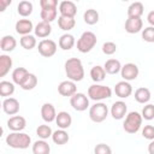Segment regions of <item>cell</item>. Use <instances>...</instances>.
<instances>
[{
  "mask_svg": "<svg viewBox=\"0 0 154 154\" xmlns=\"http://www.w3.org/2000/svg\"><path fill=\"white\" fill-rule=\"evenodd\" d=\"M65 73L72 82H79L84 78V69L78 58H70L65 61Z\"/></svg>",
  "mask_w": 154,
  "mask_h": 154,
  "instance_id": "1",
  "label": "cell"
},
{
  "mask_svg": "<svg viewBox=\"0 0 154 154\" xmlns=\"http://www.w3.org/2000/svg\"><path fill=\"white\" fill-rule=\"evenodd\" d=\"M6 144L13 149H26L31 144V137L25 132H11L6 137Z\"/></svg>",
  "mask_w": 154,
  "mask_h": 154,
  "instance_id": "2",
  "label": "cell"
},
{
  "mask_svg": "<svg viewBox=\"0 0 154 154\" xmlns=\"http://www.w3.org/2000/svg\"><path fill=\"white\" fill-rule=\"evenodd\" d=\"M142 114H140L136 111H132L126 114L125 120L123 123V128L128 134H136L142 125Z\"/></svg>",
  "mask_w": 154,
  "mask_h": 154,
  "instance_id": "3",
  "label": "cell"
},
{
  "mask_svg": "<svg viewBox=\"0 0 154 154\" xmlns=\"http://www.w3.org/2000/svg\"><path fill=\"white\" fill-rule=\"evenodd\" d=\"M96 42L97 38L93 31H84L77 41V49L81 53H88L95 47Z\"/></svg>",
  "mask_w": 154,
  "mask_h": 154,
  "instance_id": "4",
  "label": "cell"
},
{
  "mask_svg": "<svg viewBox=\"0 0 154 154\" xmlns=\"http://www.w3.org/2000/svg\"><path fill=\"white\" fill-rule=\"evenodd\" d=\"M88 96L94 101H101L112 96V89L102 84H93L88 88Z\"/></svg>",
  "mask_w": 154,
  "mask_h": 154,
  "instance_id": "5",
  "label": "cell"
},
{
  "mask_svg": "<svg viewBox=\"0 0 154 154\" xmlns=\"http://www.w3.org/2000/svg\"><path fill=\"white\" fill-rule=\"evenodd\" d=\"M108 116V107L103 102H96L89 108V118L94 123H102Z\"/></svg>",
  "mask_w": 154,
  "mask_h": 154,
  "instance_id": "6",
  "label": "cell"
},
{
  "mask_svg": "<svg viewBox=\"0 0 154 154\" xmlns=\"http://www.w3.org/2000/svg\"><path fill=\"white\" fill-rule=\"evenodd\" d=\"M70 105L77 112H83L89 107V99L83 93H76L70 97Z\"/></svg>",
  "mask_w": 154,
  "mask_h": 154,
  "instance_id": "7",
  "label": "cell"
},
{
  "mask_svg": "<svg viewBox=\"0 0 154 154\" xmlns=\"http://www.w3.org/2000/svg\"><path fill=\"white\" fill-rule=\"evenodd\" d=\"M37 49H38V53L42 57L49 58V57H53L55 54V52H57V43L53 40L45 38V40L38 42Z\"/></svg>",
  "mask_w": 154,
  "mask_h": 154,
  "instance_id": "8",
  "label": "cell"
},
{
  "mask_svg": "<svg viewBox=\"0 0 154 154\" xmlns=\"http://www.w3.org/2000/svg\"><path fill=\"white\" fill-rule=\"evenodd\" d=\"M140 73V70H138V66L134 63H128L125 64L124 66H122V70H120V75L123 77L124 81L129 82V81H134L137 78Z\"/></svg>",
  "mask_w": 154,
  "mask_h": 154,
  "instance_id": "9",
  "label": "cell"
},
{
  "mask_svg": "<svg viewBox=\"0 0 154 154\" xmlns=\"http://www.w3.org/2000/svg\"><path fill=\"white\" fill-rule=\"evenodd\" d=\"M59 12H60V16H63V17L75 18V16L77 13V6L72 1L65 0L59 4Z\"/></svg>",
  "mask_w": 154,
  "mask_h": 154,
  "instance_id": "10",
  "label": "cell"
},
{
  "mask_svg": "<svg viewBox=\"0 0 154 154\" xmlns=\"http://www.w3.org/2000/svg\"><path fill=\"white\" fill-rule=\"evenodd\" d=\"M58 93L61 95V96H73L76 93H77V87H76V83L72 82V81H63L59 85H58Z\"/></svg>",
  "mask_w": 154,
  "mask_h": 154,
  "instance_id": "11",
  "label": "cell"
},
{
  "mask_svg": "<svg viewBox=\"0 0 154 154\" xmlns=\"http://www.w3.org/2000/svg\"><path fill=\"white\" fill-rule=\"evenodd\" d=\"M2 111L8 116H14L19 111V101L16 97H6L2 101Z\"/></svg>",
  "mask_w": 154,
  "mask_h": 154,
  "instance_id": "12",
  "label": "cell"
},
{
  "mask_svg": "<svg viewBox=\"0 0 154 154\" xmlns=\"http://www.w3.org/2000/svg\"><path fill=\"white\" fill-rule=\"evenodd\" d=\"M7 126L12 132H19L25 129L26 126V120L22 116H13L7 120Z\"/></svg>",
  "mask_w": 154,
  "mask_h": 154,
  "instance_id": "13",
  "label": "cell"
},
{
  "mask_svg": "<svg viewBox=\"0 0 154 154\" xmlns=\"http://www.w3.org/2000/svg\"><path fill=\"white\" fill-rule=\"evenodd\" d=\"M114 93L120 99H126L132 93V85L126 81H120L114 87Z\"/></svg>",
  "mask_w": 154,
  "mask_h": 154,
  "instance_id": "14",
  "label": "cell"
},
{
  "mask_svg": "<svg viewBox=\"0 0 154 154\" xmlns=\"http://www.w3.org/2000/svg\"><path fill=\"white\" fill-rule=\"evenodd\" d=\"M126 112H128V106L124 101H116L111 107V116L117 120L123 119Z\"/></svg>",
  "mask_w": 154,
  "mask_h": 154,
  "instance_id": "15",
  "label": "cell"
},
{
  "mask_svg": "<svg viewBox=\"0 0 154 154\" xmlns=\"http://www.w3.org/2000/svg\"><path fill=\"white\" fill-rule=\"evenodd\" d=\"M16 32L22 35V36H25V35H30V32L35 29L34 25H32V22L30 19H19L17 23H16Z\"/></svg>",
  "mask_w": 154,
  "mask_h": 154,
  "instance_id": "16",
  "label": "cell"
},
{
  "mask_svg": "<svg viewBox=\"0 0 154 154\" xmlns=\"http://www.w3.org/2000/svg\"><path fill=\"white\" fill-rule=\"evenodd\" d=\"M143 29V20L141 18H128L125 22V31L129 34H137Z\"/></svg>",
  "mask_w": 154,
  "mask_h": 154,
  "instance_id": "17",
  "label": "cell"
},
{
  "mask_svg": "<svg viewBox=\"0 0 154 154\" xmlns=\"http://www.w3.org/2000/svg\"><path fill=\"white\" fill-rule=\"evenodd\" d=\"M41 117L45 122L47 123H52L57 118V112H55V108L52 103H43L42 107H41Z\"/></svg>",
  "mask_w": 154,
  "mask_h": 154,
  "instance_id": "18",
  "label": "cell"
},
{
  "mask_svg": "<svg viewBox=\"0 0 154 154\" xmlns=\"http://www.w3.org/2000/svg\"><path fill=\"white\" fill-rule=\"evenodd\" d=\"M34 31H35V35H36L37 37H40V38H45V37L49 36L51 32H52L51 23H47V22L41 20V22H38V23L36 24Z\"/></svg>",
  "mask_w": 154,
  "mask_h": 154,
  "instance_id": "19",
  "label": "cell"
},
{
  "mask_svg": "<svg viewBox=\"0 0 154 154\" xmlns=\"http://www.w3.org/2000/svg\"><path fill=\"white\" fill-rule=\"evenodd\" d=\"M55 123H57V125H58L59 129L65 130V129L70 128V125H71V123H72V118H71L70 113H67V112H65V111H61V112H59V113L57 114Z\"/></svg>",
  "mask_w": 154,
  "mask_h": 154,
  "instance_id": "20",
  "label": "cell"
},
{
  "mask_svg": "<svg viewBox=\"0 0 154 154\" xmlns=\"http://www.w3.org/2000/svg\"><path fill=\"white\" fill-rule=\"evenodd\" d=\"M143 10H144V6L142 2L140 1L132 2L128 7V18H141V16L143 14Z\"/></svg>",
  "mask_w": 154,
  "mask_h": 154,
  "instance_id": "21",
  "label": "cell"
},
{
  "mask_svg": "<svg viewBox=\"0 0 154 154\" xmlns=\"http://www.w3.org/2000/svg\"><path fill=\"white\" fill-rule=\"evenodd\" d=\"M17 46V41L11 35H5L0 41V49L2 52H12Z\"/></svg>",
  "mask_w": 154,
  "mask_h": 154,
  "instance_id": "22",
  "label": "cell"
},
{
  "mask_svg": "<svg viewBox=\"0 0 154 154\" xmlns=\"http://www.w3.org/2000/svg\"><path fill=\"white\" fill-rule=\"evenodd\" d=\"M12 64L13 61L10 55H6V54L0 55V77H5L10 72Z\"/></svg>",
  "mask_w": 154,
  "mask_h": 154,
  "instance_id": "23",
  "label": "cell"
},
{
  "mask_svg": "<svg viewBox=\"0 0 154 154\" xmlns=\"http://www.w3.org/2000/svg\"><path fill=\"white\" fill-rule=\"evenodd\" d=\"M29 73L30 72L25 67H17V69H14L13 72H12V81H13V83L18 84L20 87L22 83L25 81V78L28 77Z\"/></svg>",
  "mask_w": 154,
  "mask_h": 154,
  "instance_id": "24",
  "label": "cell"
},
{
  "mask_svg": "<svg viewBox=\"0 0 154 154\" xmlns=\"http://www.w3.org/2000/svg\"><path fill=\"white\" fill-rule=\"evenodd\" d=\"M76 43V40H75V36L71 35V34H64L60 36L59 38V47L63 49V51H69L71 49Z\"/></svg>",
  "mask_w": 154,
  "mask_h": 154,
  "instance_id": "25",
  "label": "cell"
},
{
  "mask_svg": "<svg viewBox=\"0 0 154 154\" xmlns=\"http://www.w3.org/2000/svg\"><path fill=\"white\" fill-rule=\"evenodd\" d=\"M103 69H105L106 73H108V75H116V73L120 72L122 65H120V61L117 60V59H108V60H106V63L103 65Z\"/></svg>",
  "mask_w": 154,
  "mask_h": 154,
  "instance_id": "26",
  "label": "cell"
},
{
  "mask_svg": "<svg viewBox=\"0 0 154 154\" xmlns=\"http://www.w3.org/2000/svg\"><path fill=\"white\" fill-rule=\"evenodd\" d=\"M52 140H53V142H54L55 144H58V146H63V144H65V143L69 142L70 137H69V134H67L65 130L59 129V130H55V131L53 132V135H52Z\"/></svg>",
  "mask_w": 154,
  "mask_h": 154,
  "instance_id": "27",
  "label": "cell"
},
{
  "mask_svg": "<svg viewBox=\"0 0 154 154\" xmlns=\"http://www.w3.org/2000/svg\"><path fill=\"white\" fill-rule=\"evenodd\" d=\"M90 77L95 83L102 82L105 79V77H106V71H105L103 66H100V65L93 66L91 70H90Z\"/></svg>",
  "mask_w": 154,
  "mask_h": 154,
  "instance_id": "28",
  "label": "cell"
},
{
  "mask_svg": "<svg viewBox=\"0 0 154 154\" xmlns=\"http://www.w3.org/2000/svg\"><path fill=\"white\" fill-rule=\"evenodd\" d=\"M51 147L46 142V140H38L32 144V153L34 154H49Z\"/></svg>",
  "mask_w": 154,
  "mask_h": 154,
  "instance_id": "29",
  "label": "cell"
},
{
  "mask_svg": "<svg viewBox=\"0 0 154 154\" xmlns=\"http://www.w3.org/2000/svg\"><path fill=\"white\" fill-rule=\"evenodd\" d=\"M135 100L138 103H147L150 100V91L148 88L141 87L135 91Z\"/></svg>",
  "mask_w": 154,
  "mask_h": 154,
  "instance_id": "30",
  "label": "cell"
},
{
  "mask_svg": "<svg viewBox=\"0 0 154 154\" xmlns=\"http://www.w3.org/2000/svg\"><path fill=\"white\" fill-rule=\"evenodd\" d=\"M58 25L61 30L64 31H69L71 29L75 28L76 25V20L75 18H69V17H63V16H59L58 17Z\"/></svg>",
  "mask_w": 154,
  "mask_h": 154,
  "instance_id": "31",
  "label": "cell"
},
{
  "mask_svg": "<svg viewBox=\"0 0 154 154\" xmlns=\"http://www.w3.org/2000/svg\"><path fill=\"white\" fill-rule=\"evenodd\" d=\"M17 12L22 17H29L32 13V4L30 1H26V0L20 1L17 6Z\"/></svg>",
  "mask_w": 154,
  "mask_h": 154,
  "instance_id": "32",
  "label": "cell"
},
{
  "mask_svg": "<svg viewBox=\"0 0 154 154\" xmlns=\"http://www.w3.org/2000/svg\"><path fill=\"white\" fill-rule=\"evenodd\" d=\"M83 19L88 25H94L99 22V12L94 8H89L84 12L83 14Z\"/></svg>",
  "mask_w": 154,
  "mask_h": 154,
  "instance_id": "33",
  "label": "cell"
},
{
  "mask_svg": "<svg viewBox=\"0 0 154 154\" xmlns=\"http://www.w3.org/2000/svg\"><path fill=\"white\" fill-rule=\"evenodd\" d=\"M57 14H58L57 8H41V12H40L41 19L47 23H51L54 19H57Z\"/></svg>",
  "mask_w": 154,
  "mask_h": 154,
  "instance_id": "34",
  "label": "cell"
},
{
  "mask_svg": "<svg viewBox=\"0 0 154 154\" xmlns=\"http://www.w3.org/2000/svg\"><path fill=\"white\" fill-rule=\"evenodd\" d=\"M14 93V84L8 81H1L0 82V95L4 97L11 96Z\"/></svg>",
  "mask_w": 154,
  "mask_h": 154,
  "instance_id": "35",
  "label": "cell"
},
{
  "mask_svg": "<svg viewBox=\"0 0 154 154\" xmlns=\"http://www.w3.org/2000/svg\"><path fill=\"white\" fill-rule=\"evenodd\" d=\"M36 85H37V77L34 73H29L28 77L25 78V81L22 83L20 88L23 90H32Z\"/></svg>",
  "mask_w": 154,
  "mask_h": 154,
  "instance_id": "36",
  "label": "cell"
},
{
  "mask_svg": "<svg viewBox=\"0 0 154 154\" xmlns=\"http://www.w3.org/2000/svg\"><path fill=\"white\" fill-rule=\"evenodd\" d=\"M19 43L24 49H32L36 46V38L32 35H25L20 37Z\"/></svg>",
  "mask_w": 154,
  "mask_h": 154,
  "instance_id": "37",
  "label": "cell"
},
{
  "mask_svg": "<svg viewBox=\"0 0 154 154\" xmlns=\"http://www.w3.org/2000/svg\"><path fill=\"white\" fill-rule=\"evenodd\" d=\"M36 134H37V136H38L41 140H47V138L52 137L53 131H52V129H51L49 125L42 124V125H38V128L36 129Z\"/></svg>",
  "mask_w": 154,
  "mask_h": 154,
  "instance_id": "38",
  "label": "cell"
},
{
  "mask_svg": "<svg viewBox=\"0 0 154 154\" xmlns=\"http://www.w3.org/2000/svg\"><path fill=\"white\" fill-rule=\"evenodd\" d=\"M142 118L146 120H152L154 119V105L153 103H147L143 109H142Z\"/></svg>",
  "mask_w": 154,
  "mask_h": 154,
  "instance_id": "39",
  "label": "cell"
},
{
  "mask_svg": "<svg viewBox=\"0 0 154 154\" xmlns=\"http://www.w3.org/2000/svg\"><path fill=\"white\" fill-rule=\"evenodd\" d=\"M142 38L146 42H154V26H147L142 30Z\"/></svg>",
  "mask_w": 154,
  "mask_h": 154,
  "instance_id": "40",
  "label": "cell"
},
{
  "mask_svg": "<svg viewBox=\"0 0 154 154\" xmlns=\"http://www.w3.org/2000/svg\"><path fill=\"white\" fill-rule=\"evenodd\" d=\"M116 51H117V45L112 41H107L102 45V52L106 55H112L116 53Z\"/></svg>",
  "mask_w": 154,
  "mask_h": 154,
  "instance_id": "41",
  "label": "cell"
},
{
  "mask_svg": "<svg viewBox=\"0 0 154 154\" xmlns=\"http://www.w3.org/2000/svg\"><path fill=\"white\" fill-rule=\"evenodd\" d=\"M94 154H112V149L106 143H99L94 148Z\"/></svg>",
  "mask_w": 154,
  "mask_h": 154,
  "instance_id": "42",
  "label": "cell"
},
{
  "mask_svg": "<svg viewBox=\"0 0 154 154\" xmlns=\"http://www.w3.org/2000/svg\"><path fill=\"white\" fill-rule=\"evenodd\" d=\"M142 136L146 140L153 141L154 140V126L153 125H144V128L142 129Z\"/></svg>",
  "mask_w": 154,
  "mask_h": 154,
  "instance_id": "43",
  "label": "cell"
},
{
  "mask_svg": "<svg viewBox=\"0 0 154 154\" xmlns=\"http://www.w3.org/2000/svg\"><path fill=\"white\" fill-rule=\"evenodd\" d=\"M40 6H41V8H57L58 1L57 0H41Z\"/></svg>",
  "mask_w": 154,
  "mask_h": 154,
  "instance_id": "44",
  "label": "cell"
},
{
  "mask_svg": "<svg viewBox=\"0 0 154 154\" xmlns=\"http://www.w3.org/2000/svg\"><path fill=\"white\" fill-rule=\"evenodd\" d=\"M8 5H11V0H0V11H5Z\"/></svg>",
  "mask_w": 154,
  "mask_h": 154,
  "instance_id": "45",
  "label": "cell"
},
{
  "mask_svg": "<svg viewBox=\"0 0 154 154\" xmlns=\"http://www.w3.org/2000/svg\"><path fill=\"white\" fill-rule=\"evenodd\" d=\"M147 20L150 24V26H154V11H150L147 16Z\"/></svg>",
  "mask_w": 154,
  "mask_h": 154,
  "instance_id": "46",
  "label": "cell"
},
{
  "mask_svg": "<svg viewBox=\"0 0 154 154\" xmlns=\"http://www.w3.org/2000/svg\"><path fill=\"white\" fill-rule=\"evenodd\" d=\"M148 152L149 154H154V140L150 141V143L148 144Z\"/></svg>",
  "mask_w": 154,
  "mask_h": 154,
  "instance_id": "47",
  "label": "cell"
}]
</instances>
